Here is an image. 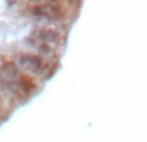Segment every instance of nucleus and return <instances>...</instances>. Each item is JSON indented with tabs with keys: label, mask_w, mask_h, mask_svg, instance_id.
<instances>
[{
	"label": "nucleus",
	"mask_w": 147,
	"mask_h": 142,
	"mask_svg": "<svg viewBox=\"0 0 147 142\" xmlns=\"http://www.w3.org/2000/svg\"><path fill=\"white\" fill-rule=\"evenodd\" d=\"M28 44L40 52L41 54L48 57H53L61 51L63 45V39L57 31L49 28H38L27 39Z\"/></svg>",
	"instance_id": "1"
},
{
	"label": "nucleus",
	"mask_w": 147,
	"mask_h": 142,
	"mask_svg": "<svg viewBox=\"0 0 147 142\" xmlns=\"http://www.w3.org/2000/svg\"><path fill=\"white\" fill-rule=\"evenodd\" d=\"M32 14L43 22H57L61 18V9L54 4H40L32 9Z\"/></svg>",
	"instance_id": "3"
},
{
	"label": "nucleus",
	"mask_w": 147,
	"mask_h": 142,
	"mask_svg": "<svg viewBox=\"0 0 147 142\" xmlns=\"http://www.w3.org/2000/svg\"><path fill=\"white\" fill-rule=\"evenodd\" d=\"M0 78L8 85L18 87V88H22L23 87V79L14 65H10V64L4 65L0 69Z\"/></svg>",
	"instance_id": "4"
},
{
	"label": "nucleus",
	"mask_w": 147,
	"mask_h": 142,
	"mask_svg": "<svg viewBox=\"0 0 147 142\" xmlns=\"http://www.w3.org/2000/svg\"><path fill=\"white\" fill-rule=\"evenodd\" d=\"M16 65L23 72L34 76H43L47 72V65L40 57L34 54H20L16 58Z\"/></svg>",
	"instance_id": "2"
}]
</instances>
